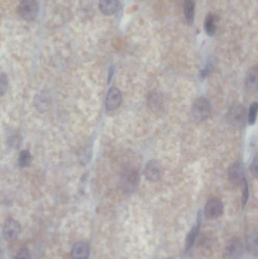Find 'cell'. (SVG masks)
<instances>
[{
    "label": "cell",
    "instance_id": "3957f363",
    "mask_svg": "<svg viewBox=\"0 0 258 259\" xmlns=\"http://www.w3.org/2000/svg\"><path fill=\"white\" fill-rule=\"evenodd\" d=\"M18 13L24 20H34L38 13V3L36 0H22L18 7Z\"/></svg>",
    "mask_w": 258,
    "mask_h": 259
},
{
    "label": "cell",
    "instance_id": "7a4b0ae2",
    "mask_svg": "<svg viewBox=\"0 0 258 259\" xmlns=\"http://www.w3.org/2000/svg\"><path fill=\"white\" fill-rule=\"evenodd\" d=\"M227 121L236 128L244 127L246 121V108L242 105H234L227 113Z\"/></svg>",
    "mask_w": 258,
    "mask_h": 259
},
{
    "label": "cell",
    "instance_id": "603a6c76",
    "mask_svg": "<svg viewBox=\"0 0 258 259\" xmlns=\"http://www.w3.org/2000/svg\"><path fill=\"white\" fill-rule=\"evenodd\" d=\"M243 183H244V192H243L242 202L243 205H246V202H247L248 198V183L246 179L244 180Z\"/></svg>",
    "mask_w": 258,
    "mask_h": 259
},
{
    "label": "cell",
    "instance_id": "277c9868",
    "mask_svg": "<svg viewBox=\"0 0 258 259\" xmlns=\"http://www.w3.org/2000/svg\"><path fill=\"white\" fill-rule=\"evenodd\" d=\"M22 230L20 223L12 218H8L4 223L2 236L6 242H14L18 238Z\"/></svg>",
    "mask_w": 258,
    "mask_h": 259
},
{
    "label": "cell",
    "instance_id": "44dd1931",
    "mask_svg": "<svg viewBox=\"0 0 258 259\" xmlns=\"http://www.w3.org/2000/svg\"><path fill=\"white\" fill-rule=\"evenodd\" d=\"M14 259H32V256L28 248H22L18 251Z\"/></svg>",
    "mask_w": 258,
    "mask_h": 259
},
{
    "label": "cell",
    "instance_id": "7402d4cb",
    "mask_svg": "<svg viewBox=\"0 0 258 259\" xmlns=\"http://www.w3.org/2000/svg\"><path fill=\"white\" fill-rule=\"evenodd\" d=\"M250 171H252V174L255 177H258V158L255 157L254 159L253 162L252 163V166H250Z\"/></svg>",
    "mask_w": 258,
    "mask_h": 259
},
{
    "label": "cell",
    "instance_id": "9c48e42d",
    "mask_svg": "<svg viewBox=\"0 0 258 259\" xmlns=\"http://www.w3.org/2000/svg\"><path fill=\"white\" fill-rule=\"evenodd\" d=\"M90 255V245L84 241H79L73 245L72 250V259H88Z\"/></svg>",
    "mask_w": 258,
    "mask_h": 259
},
{
    "label": "cell",
    "instance_id": "6da1fadb",
    "mask_svg": "<svg viewBox=\"0 0 258 259\" xmlns=\"http://www.w3.org/2000/svg\"><path fill=\"white\" fill-rule=\"evenodd\" d=\"M210 115V104L204 97L197 99L192 108V116L196 122L206 121Z\"/></svg>",
    "mask_w": 258,
    "mask_h": 259
},
{
    "label": "cell",
    "instance_id": "5bb4252c",
    "mask_svg": "<svg viewBox=\"0 0 258 259\" xmlns=\"http://www.w3.org/2000/svg\"><path fill=\"white\" fill-rule=\"evenodd\" d=\"M50 105H51V97H50V94L44 92L36 96V100H35V106L40 112H45L47 109H50Z\"/></svg>",
    "mask_w": 258,
    "mask_h": 259
},
{
    "label": "cell",
    "instance_id": "7c38bea8",
    "mask_svg": "<svg viewBox=\"0 0 258 259\" xmlns=\"http://www.w3.org/2000/svg\"><path fill=\"white\" fill-rule=\"evenodd\" d=\"M138 173L134 171H130L126 172L122 178V185L124 189L126 191L134 190L136 186L138 184Z\"/></svg>",
    "mask_w": 258,
    "mask_h": 259
},
{
    "label": "cell",
    "instance_id": "8992f818",
    "mask_svg": "<svg viewBox=\"0 0 258 259\" xmlns=\"http://www.w3.org/2000/svg\"><path fill=\"white\" fill-rule=\"evenodd\" d=\"M224 212V205L222 202L216 198L208 200L204 208V214L210 219H215L222 215Z\"/></svg>",
    "mask_w": 258,
    "mask_h": 259
},
{
    "label": "cell",
    "instance_id": "ffe728a7",
    "mask_svg": "<svg viewBox=\"0 0 258 259\" xmlns=\"http://www.w3.org/2000/svg\"><path fill=\"white\" fill-rule=\"evenodd\" d=\"M8 81L6 75L0 73V96H4L8 89Z\"/></svg>",
    "mask_w": 258,
    "mask_h": 259
},
{
    "label": "cell",
    "instance_id": "ac0fdd59",
    "mask_svg": "<svg viewBox=\"0 0 258 259\" xmlns=\"http://www.w3.org/2000/svg\"><path fill=\"white\" fill-rule=\"evenodd\" d=\"M32 156L30 152L26 150L22 151L19 155L18 158V165L22 168H25L30 165L32 163Z\"/></svg>",
    "mask_w": 258,
    "mask_h": 259
},
{
    "label": "cell",
    "instance_id": "e0dca14e",
    "mask_svg": "<svg viewBox=\"0 0 258 259\" xmlns=\"http://www.w3.org/2000/svg\"><path fill=\"white\" fill-rule=\"evenodd\" d=\"M200 220H198L197 226H194L192 229L191 231L187 236L186 240L185 245V251H187L192 246L193 243H194V240L196 239V236H197L198 232L199 226H200Z\"/></svg>",
    "mask_w": 258,
    "mask_h": 259
},
{
    "label": "cell",
    "instance_id": "52a82bcc",
    "mask_svg": "<svg viewBox=\"0 0 258 259\" xmlns=\"http://www.w3.org/2000/svg\"><path fill=\"white\" fill-rule=\"evenodd\" d=\"M228 177L232 184L240 185L246 180L244 167L241 162L232 164L228 170Z\"/></svg>",
    "mask_w": 258,
    "mask_h": 259
},
{
    "label": "cell",
    "instance_id": "4fadbf2b",
    "mask_svg": "<svg viewBox=\"0 0 258 259\" xmlns=\"http://www.w3.org/2000/svg\"><path fill=\"white\" fill-rule=\"evenodd\" d=\"M246 86L250 92L256 93L258 88V68L250 69L246 74Z\"/></svg>",
    "mask_w": 258,
    "mask_h": 259
},
{
    "label": "cell",
    "instance_id": "5b68a950",
    "mask_svg": "<svg viewBox=\"0 0 258 259\" xmlns=\"http://www.w3.org/2000/svg\"><path fill=\"white\" fill-rule=\"evenodd\" d=\"M122 100L123 96L122 92L116 87H112L108 92L106 97V109L108 111L116 110L118 108L120 107Z\"/></svg>",
    "mask_w": 258,
    "mask_h": 259
},
{
    "label": "cell",
    "instance_id": "2e32d148",
    "mask_svg": "<svg viewBox=\"0 0 258 259\" xmlns=\"http://www.w3.org/2000/svg\"><path fill=\"white\" fill-rule=\"evenodd\" d=\"M204 30L209 37H213L216 34V18L212 13L208 15L206 17V22H204Z\"/></svg>",
    "mask_w": 258,
    "mask_h": 259
},
{
    "label": "cell",
    "instance_id": "ba28073f",
    "mask_svg": "<svg viewBox=\"0 0 258 259\" xmlns=\"http://www.w3.org/2000/svg\"><path fill=\"white\" fill-rule=\"evenodd\" d=\"M163 174L162 165L156 160H152L146 167L145 175L150 181L157 182L160 180Z\"/></svg>",
    "mask_w": 258,
    "mask_h": 259
},
{
    "label": "cell",
    "instance_id": "30bf717a",
    "mask_svg": "<svg viewBox=\"0 0 258 259\" xmlns=\"http://www.w3.org/2000/svg\"><path fill=\"white\" fill-rule=\"evenodd\" d=\"M242 251V244L241 240L237 238H234L227 243L225 254L230 259H237L241 254Z\"/></svg>",
    "mask_w": 258,
    "mask_h": 259
},
{
    "label": "cell",
    "instance_id": "9a60e30c",
    "mask_svg": "<svg viewBox=\"0 0 258 259\" xmlns=\"http://www.w3.org/2000/svg\"><path fill=\"white\" fill-rule=\"evenodd\" d=\"M184 12L186 22L190 25H192L194 22V13H196V1L185 0L184 4Z\"/></svg>",
    "mask_w": 258,
    "mask_h": 259
},
{
    "label": "cell",
    "instance_id": "8fae6325",
    "mask_svg": "<svg viewBox=\"0 0 258 259\" xmlns=\"http://www.w3.org/2000/svg\"><path fill=\"white\" fill-rule=\"evenodd\" d=\"M98 7L100 11L104 16H112L116 14L119 9L118 0H100Z\"/></svg>",
    "mask_w": 258,
    "mask_h": 259
},
{
    "label": "cell",
    "instance_id": "d6986e66",
    "mask_svg": "<svg viewBox=\"0 0 258 259\" xmlns=\"http://www.w3.org/2000/svg\"><path fill=\"white\" fill-rule=\"evenodd\" d=\"M258 107V105L256 103H253L250 105L248 112V122L250 125L254 124L255 121H256Z\"/></svg>",
    "mask_w": 258,
    "mask_h": 259
}]
</instances>
